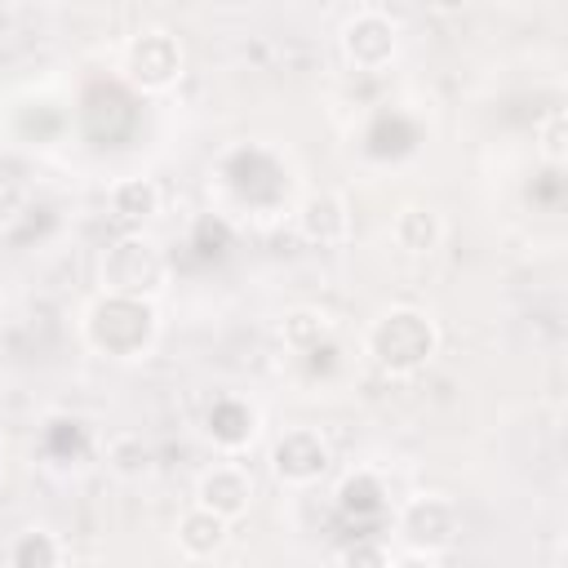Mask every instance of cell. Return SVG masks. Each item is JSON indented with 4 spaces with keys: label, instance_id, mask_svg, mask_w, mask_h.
Wrapping results in <instances>:
<instances>
[{
    "label": "cell",
    "instance_id": "obj_4",
    "mask_svg": "<svg viewBox=\"0 0 568 568\" xmlns=\"http://www.w3.org/2000/svg\"><path fill=\"white\" fill-rule=\"evenodd\" d=\"M186 71V53L182 40L169 27H142L120 44V75L129 80V89L155 98L169 93Z\"/></svg>",
    "mask_w": 568,
    "mask_h": 568
},
{
    "label": "cell",
    "instance_id": "obj_6",
    "mask_svg": "<svg viewBox=\"0 0 568 568\" xmlns=\"http://www.w3.org/2000/svg\"><path fill=\"white\" fill-rule=\"evenodd\" d=\"M337 49H342L346 67L377 75L399 58V22L386 9H355L337 27Z\"/></svg>",
    "mask_w": 568,
    "mask_h": 568
},
{
    "label": "cell",
    "instance_id": "obj_9",
    "mask_svg": "<svg viewBox=\"0 0 568 568\" xmlns=\"http://www.w3.org/2000/svg\"><path fill=\"white\" fill-rule=\"evenodd\" d=\"M297 231L311 240V244H346L351 231H355V217H351V200L342 191H311L297 209Z\"/></svg>",
    "mask_w": 568,
    "mask_h": 568
},
{
    "label": "cell",
    "instance_id": "obj_1",
    "mask_svg": "<svg viewBox=\"0 0 568 568\" xmlns=\"http://www.w3.org/2000/svg\"><path fill=\"white\" fill-rule=\"evenodd\" d=\"M80 333H84V346L106 355V359H142L160 337V315L151 302L102 293L84 311Z\"/></svg>",
    "mask_w": 568,
    "mask_h": 568
},
{
    "label": "cell",
    "instance_id": "obj_5",
    "mask_svg": "<svg viewBox=\"0 0 568 568\" xmlns=\"http://www.w3.org/2000/svg\"><path fill=\"white\" fill-rule=\"evenodd\" d=\"M395 532H399L404 550L439 559L462 541V510L448 493H417L399 506Z\"/></svg>",
    "mask_w": 568,
    "mask_h": 568
},
{
    "label": "cell",
    "instance_id": "obj_3",
    "mask_svg": "<svg viewBox=\"0 0 568 568\" xmlns=\"http://www.w3.org/2000/svg\"><path fill=\"white\" fill-rule=\"evenodd\" d=\"M102 293L111 297H133V302H155L169 284V253L151 235H120L102 253Z\"/></svg>",
    "mask_w": 568,
    "mask_h": 568
},
{
    "label": "cell",
    "instance_id": "obj_14",
    "mask_svg": "<svg viewBox=\"0 0 568 568\" xmlns=\"http://www.w3.org/2000/svg\"><path fill=\"white\" fill-rule=\"evenodd\" d=\"M111 213L129 226H142L160 213V186L151 178H120L111 186Z\"/></svg>",
    "mask_w": 568,
    "mask_h": 568
},
{
    "label": "cell",
    "instance_id": "obj_13",
    "mask_svg": "<svg viewBox=\"0 0 568 568\" xmlns=\"http://www.w3.org/2000/svg\"><path fill=\"white\" fill-rule=\"evenodd\" d=\"M333 337V320L320 306H293L280 320V342L297 355H320V346Z\"/></svg>",
    "mask_w": 568,
    "mask_h": 568
},
{
    "label": "cell",
    "instance_id": "obj_20",
    "mask_svg": "<svg viewBox=\"0 0 568 568\" xmlns=\"http://www.w3.org/2000/svg\"><path fill=\"white\" fill-rule=\"evenodd\" d=\"M390 568H439V559H430V555H413V550H404V555H390Z\"/></svg>",
    "mask_w": 568,
    "mask_h": 568
},
{
    "label": "cell",
    "instance_id": "obj_17",
    "mask_svg": "<svg viewBox=\"0 0 568 568\" xmlns=\"http://www.w3.org/2000/svg\"><path fill=\"white\" fill-rule=\"evenodd\" d=\"M532 142H537V155H541L550 169H559V164L568 160V115H564V106H550V111L537 120Z\"/></svg>",
    "mask_w": 568,
    "mask_h": 568
},
{
    "label": "cell",
    "instance_id": "obj_19",
    "mask_svg": "<svg viewBox=\"0 0 568 568\" xmlns=\"http://www.w3.org/2000/svg\"><path fill=\"white\" fill-rule=\"evenodd\" d=\"M337 568H390V550L377 537H355L337 550Z\"/></svg>",
    "mask_w": 568,
    "mask_h": 568
},
{
    "label": "cell",
    "instance_id": "obj_10",
    "mask_svg": "<svg viewBox=\"0 0 568 568\" xmlns=\"http://www.w3.org/2000/svg\"><path fill=\"white\" fill-rule=\"evenodd\" d=\"M204 435H209L222 453H240V448H248L253 435H257V408L244 404V399L222 395V399H213L209 413H204Z\"/></svg>",
    "mask_w": 568,
    "mask_h": 568
},
{
    "label": "cell",
    "instance_id": "obj_12",
    "mask_svg": "<svg viewBox=\"0 0 568 568\" xmlns=\"http://www.w3.org/2000/svg\"><path fill=\"white\" fill-rule=\"evenodd\" d=\"M226 537H231V524L226 519H217V515H209V510H200V506H191L178 524H173V541H178V550L186 555V559H213L222 546H226Z\"/></svg>",
    "mask_w": 568,
    "mask_h": 568
},
{
    "label": "cell",
    "instance_id": "obj_11",
    "mask_svg": "<svg viewBox=\"0 0 568 568\" xmlns=\"http://www.w3.org/2000/svg\"><path fill=\"white\" fill-rule=\"evenodd\" d=\"M390 240L413 253V257H426L444 244V217L430 209V204H404L395 217H390Z\"/></svg>",
    "mask_w": 568,
    "mask_h": 568
},
{
    "label": "cell",
    "instance_id": "obj_18",
    "mask_svg": "<svg viewBox=\"0 0 568 568\" xmlns=\"http://www.w3.org/2000/svg\"><path fill=\"white\" fill-rule=\"evenodd\" d=\"M337 506L346 510V515H368V510H377L382 506V488H377V479L373 475H346V484L337 488Z\"/></svg>",
    "mask_w": 568,
    "mask_h": 568
},
{
    "label": "cell",
    "instance_id": "obj_15",
    "mask_svg": "<svg viewBox=\"0 0 568 568\" xmlns=\"http://www.w3.org/2000/svg\"><path fill=\"white\" fill-rule=\"evenodd\" d=\"M9 568H62V541L49 528H27L9 546Z\"/></svg>",
    "mask_w": 568,
    "mask_h": 568
},
{
    "label": "cell",
    "instance_id": "obj_21",
    "mask_svg": "<svg viewBox=\"0 0 568 568\" xmlns=\"http://www.w3.org/2000/svg\"><path fill=\"white\" fill-rule=\"evenodd\" d=\"M71 568H102V564H71Z\"/></svg>",
    "mask_w": 568,
    "mask_h": 568
},
{
    "label": "cell",
    "instance_id": "obj_2",
    "mask_svg": "<svg viewBox=\"0 0 568 568\" xmlns=\"http://www.w3.org/2000/svg\"><path fill=\"white\" fill-rule=\"evenodd\" d=\"M364 351H368V359H373L382 373L408 377V373H417V368H426V364L435 359V351H439V328H435V320H430L426 311H417V306H390V311H382V315L368 324Z\"/></svg>",
    "mask_w": 568,
    "mask_h": 568
},
{
    "label": "cell",
    "instance_id": "obj_7",
    "mask_svg": "<svg viewBox=\"0 0 568 568\" xmlns=\"http://www.w3.org/2000/svg\"><path fill=\"white\" fill-rule=\"evenodd\" d=\"M328 466H333V448L315 426H288L271 444V475L284 488H311L328 475Z\"/></svg>",
    "mask_w": 568,
    "mask_h": 568
},
{
    "label": "cell",
    "instance_id": "obj_16",
    "mask_svg": "<svg viewBox=\"0 0 568 568\" xmlns=\"http://www.w3.org/2000/svg\"><path fill=\"white\" fill-rule=\"evenodd\" d=\"M106 466H111L120 479H142V475L151 470V448L142 444V435L124 430V435H115V439L106 444Z\"/></svg>",
    "mask_w": 568,
    "mask_h": 568
},
{
    "label": "cell",
    "instance_id": "obj_8",
    "mask_svg": "<svg viewBox=\"0 0 568 568\" xmlns=\"http://www.w3.org/2000/svg\"><path fill=\"white\" fill-rule=\"evenodd\" d=\"M195 506L217 515V519H226V524L244 519L253 510V479H248V470L240 462H213L195 479Z\"/></svg>",
    "mask_w": 568,
    "mask_h": 568
}]
</instances>
